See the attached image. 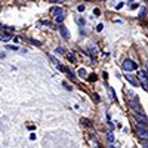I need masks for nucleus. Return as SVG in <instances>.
<instances>
[{
	"instance_id": "nucleus-1",
	"label": "nucleus",
	"mask_w": 148,
	"mask_h": 148,
	"mask_svg": "<svg viewBox=\"0 0 148 148\" xmlns=\"http://www.w3.org/2000/svg\"><path fill=\"white\" fill-rule=\"evenodd\" d=\"M135 120L138 123V127H148V117L144 116L142 113H138V111H133Z\"/></svg>"
},
{
	"instance_id": "nucleus-2",
	"label": "nucleus",
	"mask_w": 148,
	"mask_h": 148,
	"mask_svg": "<svg viewBox=\"0 0 148 148\" xmlns=\"http://www.w3.org/2000/svg\"><path fill=\"white\" fill-rule=\"evenodd\" d=\"M138 79L141 80L142 88L148 90V71H145V70H139V71H138Z\"/></svg>"
},
{
	"instance_id": "nucleus-3",
	"label": "nucleus",
	"mask_w": 148,
	"mask_h": 148,
	"mask_svg": "<svg viewBox=\"0 0 148 148\" xmlns=\"http://www.w3.org/2000/svg\"><path fill=\"white\" fill-rule=\"evenodd\" d=\"M121 67H123V70L125 71H133V70H136L138 68V65H136V62H133L132 59H125L123 61V64H121Z\"/></svg>"
},
{
	"instance_id": "nucleus-4",
	"label": "nucleus",
	"mask_w": 148,
	"mask_h": 148,
	"mask_svg": "<svg viewBox=\"0 0 148 148\" xmlns=\"http://www.w3.org/2000/svg\"><path fill=\"white\" fill-rule=\"evenodd\" d=\"M136 136H138L139 139L148 141V129H147V127H138V130H136Z\"/></svg>"
},
{
	"instance_id": "nucleus-5",
	"label": "nucleus",
	"mask_w": 148,
	"mask_h": 148,
	"mask_svg": "<svg viewBox=\"0 0 148 148\" xmlns=\"http://www.w3.org/2000/svg\"><path fill=\"white\" fill-rule=\"evenodd\" d=\"M59 33H61V36H62L64 39H70V33H68L65 25H59Z\"/></svg>"
},
{
	"instance_id": "nucleus-6",
	"label": "nucleus",
	"mask_w": 148,
	"mask_h": 148,
	"mask_svg": "<svg viewBox=\"0 0 148 148\" xmlns=\"http://www.w3.org/2000/svg\"><path fill=\"white\" fill-rule=\"evenodd\" d=\"M49 58H51V59H52V62H53V65H55V67H56V68H58L59 71H65V68H64L62 65H61V64H59V61H58V59H55V58H53L52 55H49Z\"/></svg>"
},
{
	"instance_id": "nucleus-7",
	"label": "nucleus",
	"mask_w": 148,
	"mask_h": 148,
	"mask_svg": "<svg viewBox=\"0 0 148 148\" xmlns=\"http://www.w3.org/2000/svg\"><path fill=\"white\" fill-rule=\"evenodd\" d=\"M10 39H12V37H10L9 31H8V33H2V34H0V40H2V42H5V43H8Z\"/></svg>"
},
{
	"instance_id": "nucleus-8",
	"label": "nucleus",
	"mask_w": 148,
	"mask_h": 148,
	"mask_svg": "<svg viewBox=\"0 0 148 148\" xmlns=\"http://www.w3.org/2000/svg\"><path fill=\"white\" fill-rule=\"evenodd\" d=\"M52 14H53L55 16H58V15H61V14H64V10H62V8H53V9H52Z\"/></svg>"
},
{
	"instance_id": "nucleus-9",
	"label": "nucleus",
	"mask_w": 148,
	"mask_h": 148,
	"mask_svg": "<svg viewBox=\"0 0 148 148\" xmlns=\"http://www.w3.org/2000/svg\"><path fill=\"white\" fill-rule=\"evenodd\" d=\"M126 80H127V82H129V83H130L132 86H138V82H136V80H135L133 77H130V76H129V74H126Z\"/></svg>"
},
{
	"instance_id": "nucleus-10",
	"label": "nucleus",
	"mask_w": 148,
	"mask_h": 148,
	"mask_svg": "<svg viewBox=\"0 0 148 148\" xmlns=\"http://www.w3.org/2000/svg\"><path fill=\"white\" fill-rule=\"evenodd\" d=\"M65 19V15L64 14H61V15H58V16H55V21L58 22V24H61V22H62Z\"/></svg>"
},
{
	"instance_id": "nucleus-11",
	"label": "nucleus",
	"mask_w": 148,
	"mask_h": 148,
	"mask_svg": "<svg viewBox=\"0 0 148 148\" xmlns=\"http://www.w3.org/2000/svg\"><path fill=\"white\" fill-rule=\"evenodd\" d=\"M77 74H79L80 77H86V70H84V68H79Z\"/></svg>"
},
{
	"instance_id": "nucleus-12",
	"label": "nucleus",
	"mask_w": 148,
	"mask_h": 148,
	"mask_svg": "<svg viewBox=\"0 0 148 148\" xmlns=\"http://www.w3.org/2000/svg\"><path fill=\"white\" fill-rule=\"evenodd\" d=\"M107 138H108L110 142H113V141H114V135H113V132H107Z\"/></svg>"
},
{
	"instance_id": "nucleus-13",
	"label": "nucleus",
	"mask_w": 148,
	"mask_h": 148,
	"mask_svg": "<svg viewBox=\"0 0 148 148\" xmlns=\"http://www.w3.org/2000/svg\"><path fill=\"white\" fill-rule=\"evenodd\" d=\"M65 73L68 74V77H70L71 80H74V79H76V76H74V74L71 73V70H68V68H67V70H65Z\"/></svg>"
},
{
	"instance_id": "nucleus-14",
	"label": "nucleus",
	"mask_w": 148,
	"mask_h": 148,
	"mask_svg": "<svg viewBox=\"0 0 148 148\" xmlns=\"http://www.w3.org/2000/svg\"><path fill=\"white\" fill-rule=\"evenodd\" d=\"M67 59H70L71 62H76V56H74L73 53H68V55H67Z\"/></svg>"
},
{
	"instance_id": "nucleus-15",
	"label": "nucleus",
	"mask_w": 148,
	"mask_h": 148,
	"mask_svg": "<svg viewBox=\"0 0 148 148\" xmlns=\"http://www.w3.org/2000/svg\"><path fill=\"white\" fill-rule=\"evenodd\" d=\"M30 43H31V45H34V46H42V43H40V42L33 40V39H30Z\"/></svg>"
},
{
	"instance_id": "nucleus-16",
	"label": "nucleus",
	"mask_w": 148,
	"mask_h": 148,
	"mask_svg": "<svg viewBox=\"0 0 148 148\" xmlns=\"http://www.w3.org/2000/svg\"><path fill=\"white\" fill-rule=\"evenodd\" d=\"M93 99H95V102H99L101 98H99V95H98V93H93Z\"/></svg>"
},
{
	"instance_id": "nucleus-17",
	"label": "nucleus",
	"mask_w": 148,
	"mask_h": 148,
	"mask_svg": "<svg viewBox=\"0 0 148 148\" xmlns=\"http://www.w3.org/2000/svg\"><path fill=\"white\" fill-rule=\"evenodd\" d=\"M55 52H56V53H64V51H62V47H61V46H58V47L55 49Z\"/></svg>"
},
{
	"instance_id": "nucleus-18",
	"label": "nucleus",
	"mask_w": 148,
	"mask_h": 148,
	"mask_svg": "<svg viewBox=\"0 0 148 148\" xmlns=\"http://www.w3.org/2000/svg\"><path fill=\"white\" fill-rule=\"evenodd\" d=\"M104 28V24H98V27H96V31H102Z\"/></svg>"
},
{
	"instance_id": "nucleus-19",
	"label": "nucleus",
	"mask_w": 148,
	"mask_h": 148,
	"mask_svg": "<svg viewBox=\"0 0 148 148\" xmlns=\"http://www.w3.org/2000/svg\"><path fill=\"white\" fill-rule=\"evenodd\" d=\"M82 121L84 123V125H88V126H90V120H88V119H82Z\"/></svg>"
},
{
	"instance_id": "nucleus-20",
	"label": "nucleus",
	"mask_w": 148,
	"mask_h": 148,
	"mask_svg": "<svg viewBox=\"0 0 148 148\" xmlns=\"http://www.w3.org/2000/svg\"><path fill=\"white\" fill-rule=\"evenodd\" d=\"M64 88H65V89H68V90H71V89H73V88H71V86H70L67 82H64Z\"/></svg>"
},
{
	"instance_id": "nucleus-21",
	"label": "nucleus",
	"mask_w": 148,
	"mask_h": 148,
	"mask_svg": "<svg viewBox=\"0 0 148 148\" xmlns=\"http://www.w3.org/2000/svg\"><path fill=\"white\" fill-rule=\"evenodd\" d=\"M8 49H9V51H18L16 46H9V45H8Z\"/></svg>"
},
{
	"instance_id": "nucleus-22",
	"label": "nucleus",
	"mask_w": 148,
	"mask_h": 148,
	"mask_svg": "<svg viewBox=\"0 0 148 148\" xmlns=\"http://www.w3.org/2000/svg\"><path fill=\"white\" fill-rule=\"evenodd\" d=\"M93 14H95L96 16H99V14H101V10H99V9H95V10H93Z\"/></svg>"
},
{
	"instance_id": "nucleus-23",
	"label": "nucleus",
	"mask_w": 148,
	"mask_h": 148,
	"mask_svg": "<svg viewBox=\"0 0 148 148\" xmlns=\"http://www.w3.org/2000/svg\"><path fill=\"white\" fill-rule=\"evenodd\" d=\"M77 10H79V12H83V10H84V6H83V5L77 6Z\"/></svg>"
},
{
	"instance_id": "nucleus-24",
	"label": "nucleus",
	"mask_w": 148,
	"mask_h": 148,
	"mask_svg": "<svg viewBox=\"0 0 148 148\" xmlns=\"http://www.w3.org/2000/svg\"><path fill=\"white\" fill-rule=\"evenodd\" d=\"M123 5H125V3H123V2H121V3H119V5L116 6V9H121V8H123Z\"/></svg>"
},
{
	"instance_id": "nucleus-25",
	"label": "nucleus",
	"mask_w": 148,
	"mask_h": 148,
	"mask_svg": "<svg viewBox=\"0 0 148 148\" xmlns=\"http://www.w3.org/2000/svg\"><path fill=\"white\" fill-rule=\"evenodd\" d=\"M138 6H139V5H138V3H133V5H132V6H130V9H136V8H138Z\"/></svg>"
},
{
	"instance_id": "nucleus-26",
	"label": "nucleus",
	"mask_w": 148,
	"mask_h": 148,
	"mask_svg": "<svg viewBox=\"0 0 148 148\" xmlns=\"http://www.w3.org/2000/svg\"><path fill=\"white\" fill-rule=\"evenodd\" d=\"M30 139H31V141H34V139H36V135H34V133H31V135H30Z\"/></svg>"
},
{
	"instance_id": "nucleus-27",
	"label": "nucleus",
	"mask_w": 148,
	"mask_h": 148,
	"mask_svg": "<svg viewBox=\"0 0 148 148\" xmlns=\"http://www.w3.org/2000/svg\"><path fill=\"white\" fill-rule=\"evenodd\" d=\"M144 15H145V9H141V15H139V16H141V18H142V16H144Z\"/></svg>"
},
{
	"instance_id": "nucleus-28",
	"label": "nucleus",
	"mask_w": 148,
	"mask_h": 148,
	"mask_svg": "<svg viewBox=\"0 0 148 148\" xmlns=\"http://www.w3.org/2000/svg\"><path fill=\"white\" fill-rule=\"evenodd\" d=\"M77 22L80 24V25H83V24H84V21H83V19H77Z\"/></svg>"
},
{
	"instance_id": "nucleus-29",
	"label": "nucleus",
	"mask_w": 148,
	"mask_h": 148,
	"mask_svg": "<svg viewBox=\"0 0 148 148\" xmlns=\"http://www.w3.org/2000/svg\"><path fill=\"white\" fill-rule=\"evenodd\" d=\"M52 2H62V0H52Z\"/></svg>"
},
{
	"instance_id": "nucleus-30",
	"label": "nucleus",
	"mask_w": 148,
	"mask_h": 148,
	"mask_svg": "<svg viewBox=\"0 0 148 148\" xmlns=\"http://www.w3.org/2000/svg\"><path fill=\"white\" fill-rule=\"evenodd\" d=\"M144 147H147V148H148V142H147V144H144Z\"/></svg>"
},
{
	"instance_id": "nucleus-31",
	"label": "nucleus",
	"mask_w": 148,
	"mask_h": 148,
	"mask_svg": "<svg viewBox=\"0 0 148 148\" xmlns=\"http://www.w3.org/2000/svg\"><path fill=\"white\" fill-rule=\"evenodd\" d=\"M3 27H5V25H0V30H3Z\"/></svg>"
},
{
	"instance_id": "nucleus-32",
	"label": "nucleus",
	"mask_w": 148,
	"mask_h": 148,
	"mask_svg": "<svg viewBox=\"0 0 148 148\" xmlns=\"http://www.w3.org/2000/svg\"><path fill=\"white\" fill-rule=\"evenodd\" d=\"M147 2H148V0H147Z\"/></svg>"
}]
</instances>
